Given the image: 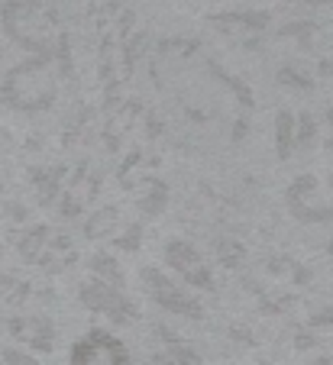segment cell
<instances>
[{"label":"cell","mask_w":333,"mask_h":365,"mask_svg":"<svg viewBox=\"0 0 333 365\" xmlns=\"http://www.w3.org/2000/svg\"><path fill=\"white\" fill-rule=\"evenodd\" d=\"M292 143H294V117L288 110L278 113V155L288 159L292 155Z\"/></svg>","instance_id":"12"},{"label":"cell","mask_w":333,"mask_h":365,"mask_svg":"<svg viewBox=\"0 0 333 365\" xmlns=\"http://www.w3.org/2000/svg\"><path fill=\"white\" fill-rule=\"evenodd\" d=\"M7 327L16 339L29 343L33 349H42V352L52 349V336H56V330H52V324L46 317H14Z\"/></svg>","instance_id":"8"},{"label":"cell","mask_w":333,"mask_h":365,"mask_svg":"<svg viewBox=\"0 0 333 365\" xmlns=\"http://www.w3.org/2000/svg\"><path fill=\"white\" fill-rule=\"evenodd\" d=\"M91 269L98 272V275H104L107 278V284H113V288H120V284H123V272H120V265L113 262L111 255H94V259H91Z\"/></svg>","instance_id":"13"},{"label":"cell","mask_w":333,"mask_h":365,"mask_svg":"<svg viewBox=\"0 0 333 365\" xmlns=\"http://www.w3.org/2000/svg\"><path fill=\"white\" fill-rule=\"evenodd\" d=\"M288 207H292V214L304 223L333 220V178L301 175V178L288 187Z\"/></svg>","instance_id":"3"},{"label":"cell","mask_w":333,"mask_h":365,"mask_svg":"<svg viewBox=\"0 0 333 365\" xmlns=\"http://www.w3.org/2000/svg\"><path fill=\"white\" fill-rule=\"evenodd\" d=\"M117 210H111V207H104V210H98V214L91 217L88 223H84V233L91 236V240H98V236H107L113 233V227H117Z\"/></svg>","instance_id":"11"},{"label":"cell","mask_w":333,"mask_h":365,"mask_svg":"<svg viewBox=\"0 0 333 365\" xmlns=\"http://www.w3.org/2000/svg\"><path fill=\"white\" fill-rule=\"evenodd\" d=\"M0 20L10 39L33 56H52L62 42L58 14L49 0H7L0 7Z\"/></svg>","instance_id":"1"},{"label":"cell","mask_w":333,"mask_h":365,"mask_svg":"<svg viewBox=\"0 0 333 365\" xmlns=\"http://www.w3.org/2000/svg\"><path fill=\"white\" fill-rule=\"evenodd\" d=\"M94 194V185H88L84 187V178H78L75 185L65 191V197H62V214L65 217H75V214H81V207L88 204V197Z\"/></svg>","instance_id":"10"},{"label":"cell","mask_w":333,"mask_h":365,"mask_svg":"<svg viewBox=\"0 0 333 365\" xmlns=\"http://www.w3.org/2000/svg\"><path fill=\"white\" fill-rule=\"evenodd\" d=\"M314 324H333V314H317V317H314Z\"/></svg>","instance_id":"18"},{"label":"cell","mask_w":333,"mask_h":365,"mask_svg":"<svg viewBox=\"0 0 333 365\" xmlns=\"http://www.w3.org/2000/svg\"><path fill=\"white\" fill-rule=\"evenodd\" d=\"M0 255H4V246H0Z\"/></svg>","instance_id":"20"},{"label":"cell","mask_w":333,"mask_h":365,"mask_svg":"<svg viewBox=\"0 0 333 365\" xmlns=\"http://www.w3.org/2000/svg\"><path fill=\"white\" fill-rule=\"evenodd\" d=\"M71 365H130V356L117 336L91 330L88 336L71 346Z\"/></svg>","instance_id":"4"},{"label":"cell","mask_w":333,"mask_h":365,"mask_svg":"<svg viewBox=\"0 0 333 365\" xmlns=\"http://www.w3.org/2000/svg\"><path fill=\"white\" fill-rule=\"evenodd\" d=\"M143 282H146V291L153 294L155 304H162V310H172V314H188V317H201V307L198 301L185 294L178 284H172L159 269H143Z\"/></svg>","instance_id":"7"},{"label":"cell","mask_w":333,"mask_h":365,"mask_svg":"<svg viewBox=\"0 0 333 365\" xmlns=\"http://www.w3.org/2000/svg\"><path fill=\"white\" fill-rule=\"evenodd\" d=\"M130 236H123V240H117V246H123V249H136L139 246V227H133V230H126Z\"/></svg>","instance_id":"15"},{"label":"cell","mask_w":333,"mask_h":365,"mask_svg":"<svg viewBox=\"0 0 333 365\" xmlns=\"http://www.w3.org/2000/svg\"><path fill=\"white\" fill-rule=\"evenodd\" d=\"M58 94V68L52 56H33L14 65L4 78L0 97L14 110H46Z\"/></svg>","instance_id":"2"},{"label":"cell","mask_w":333,"mask_h":365,"mask_svg":"<svg viewBox=\"0 0 333 365\" xmlns=\"http://www.w3.org/2000/svg\"><path fill=\"white\" fill-rule=\"evenodd\" d=\"M46 242H49V230H46V227H33L29 233H23L20 255L26 259V262H39L42 252H46Z\"/></svg>","instance_id":"9"},{"label":"cell","mask_w":333,"mask_h":365,"mask_svg":"<svg viewBox=\"0 0 333 365\" xmlns=\"http://www.w3.org/2000/svg\"><path fill=\"white\" fill-rule=\"evenodd\" d=\"M78 297H81V304L88 310H98V314L111 317L113 324H130V320L136 317L133 304L120 294V288H113V284H107V282L81 284V288H78Z\"/></svg>","instance_id":"5"},{"label":"cell","mask_w":333,"mask_h":365,"mask_svg":"<svg viewBox=\"0 0 333 365\" xmlns=\"http://www.w3.org/2000/svg\"><path fill=\"white\" fill-rule=\"evenodd\" d=\"M311 136H314V126H311V117H301V143H311Z\"/></svg>","instance_id":"16"},{"label":"cell","mask_w":333,"mask_h":365,"mask_svg":"<svg viewBox=\"0 0 333 365\" xmlns=\"http://www.w3.org/2000/svg\"><path fill=\"white\" fill-rule=\"evenodd\" d=\"M217 23H233V26H243V29H262L269 23V14H223L217 16Z\"/></svg>","instance_id":"14"},{"label":"cell","mask_w":333,"mask_h":365,"mask_svg":"<svg viewBox=\"0 0 333 365\" xmlns=\"http://www.w3.org/2000/svg\"><path fill=\"white\" fill-rule=\"evenodd\" d=\"M307 4H330V0H307Z\"/></svg>","instance_id":"19"},{"label":"cell","mask_w":333,"mask_h":365,"mask_svg":"<svg viewBox=\"0 0 333 365\" xmlns=\"http://www.w3.org/2000/svg\"><path fill=\"white\" fill-rule=\"evenodd\" d=\"M165 259H168V265H172L175 272H181V278H185L188 284L204 288V291L214 288V275H210V269L204 265V259L198 255V249L188 246L185 240H172V242H168V246H165Z\"/></svg>","instance_id":"6"},{"label":"cell","mask_w":333,"mask_h":365,"mask_svg":"<svg viewBox=\"0 0 333 365\" xmlns=\"http://www.w3.org/2000/svg\"><path fill=\"white\" fill-rule=\"evenodd\" d=\"M220 249H223V255H227L230 265H236V259H243V249H230L227 242H220Z\"/></svg>","instance_id":"17"}]
</instances>
